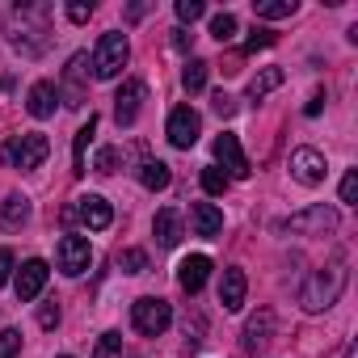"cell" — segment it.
<instances>
[{
    "instance_id": "38",
    "label": "cell",
    "mask_w": 358,
    "mask_h": 358,
    "mask_svg": "<svg viewBox=\"0 0 358 358\" xmlns=\"http://www.w3.org/2000/svg\"><path fill=\"white\" fill-rule=\"evenodd\" d=\"M9 274H13V253H9V249H0V287L9 282Z\"/></svg>"
},
{
    "instance_id": "4",
    "label": "cell",
    "mask_w": 358,
    "mask_h": 358,
    "mask_svg": "<svg viewBox=\"0 0 358 358\" xmlns=\"http://www.w3.org/2000/svg\"><path fill=\"white\" fill-rule=\"evenodd\" d=\"M131 324L143 333V337H160L169 324H173V308L169 299H156V295H143L131 303Z\"/></svg>"
},
{
    "instance_id": "23",
    "label": "cell",
    "mask_w": 358,
    "mask_h": 358,
    "mask_svg": "<svg viewBox=\"0 0 358 358\" xmlns=\"http://www.w3.org/2000/svg\"><path fill=\"white\" fill-rule=\"evenodd\" d=\"M93 131H97V114H89V122L76 131V143H72V173H76V177L85 173V148H89V139H93Z\"/></svg>"
},
{
    "instance_id": "42",
    "label": "cell",
    "mask_w": 358,
    "mask_h": 358,
    "mask_svg": "<svg viewBox=\"0 0 358 358\" xmlns=\"http://www.w3.org/2000/svg\"><path fill=\"white\" fill-rule=\"evenodd\" d=\"M59 358H72V354H59Z\"/></svg>"
},
{
    "instance_id": "26",
    "label": "cell",
    "mask_w": 358,
    "mask_h": 358,
    "mask_svg": "<svg viewBox=\"0 0 358 358\" xmlns=\"http://www.w3.org/2000/svg\"><path fill=\"white\" fill-rule=\"evenodd\" d=\"M228 186H232V177H228L220 164H207V169H203V190H207V194H224Z\"/></svg>"
},
{
    "instance_id": "8",
    "label": "cell",
    "mask_w": 358,
    "mask_h": 358,
    "mask_svg": "<svg viewBox=\"0 0 358 358\" xmlns=\"http://www.w3.org/2000/svg\"><path fill=\"white\" fill-rule=\"evenodd\" d=\"M143 97H148V89H143V80H122V89L114 93V118H118V127H131L135 118H139V106H143Z\"/></svg>"
},
{
    "instance_id": "29",
    "label": "cell",
    "mask_w": 358,
    "mask_h": 358,
    "mask_svg": "<svg viewBox=\"0 0 358 358\" xmlns=\"http://www.w3.org/2000/svg\"><path fill=\"white\" fill-rule=\"evenodd\" d=\"M203 13H207L203 0H177V22H182V26H194Z\"/></svg>"
},
{
    "instance_id": "32",
    "label": "cell",
    "mask_w": 358,
    "mask_h": 358,
    "mask_svg": "<svg viewBox=\"0 0 358 358\" xmlns=\"http://www.w3.org/2000/svg\"><path fill=\"white\" fill-rule=\"evenodd\" d=\"M278 43V34L274 30H253L249 34V43H245V51H266V47H274Z\"/></svg>"
},
{
    "instance_id": "6",
    "label": "cell",
    "mask_w": 358,
    "mask_h": 358,
    "mask_svg": "<svg viewBox=\"0 0 358 358\" xmlns=\"http://www.w3.org/2000/svg\"><path fill=\"white\" fill-rule=\"evenodd\" d=\"M169 143L173 148H194L199 143V131H203V118H199V110H190V106H177L173 114H169Z\"/></svg>"
},
{
    "instance_id": "35",
    "label": "cell",
    "mask_w": 358,
    "mask_h": 358,
    "mask_svg": "<svg viewBox=\"0 0 358 358\" xmlns=\"http://www.w3.org/2000/svg\"><path fill=\"white\" fill-rule=\"evenodd\" d=\"M211 106H215V114H220V118H232V114H236V97H228V93H215V97H211Z\"/></svg>"
},
{
    "instance_id": "28",
    "label": "cell",
    "mask_w": 358,
    "mask_h": 358,
    "mask_svg": "<svg viewBox=\"0 0 358 358\" xmlns=\"http://www.w3.org/2000/svg\"><path fill=\"white\" fill-rule=\"evenodd\" d=\"M118 354H122V333H101L93 358H118Z\"/></svg>"
},
{
    "instance_id": "12",
    "label": "cell",
    "mask_w": 358,
    "mask_h": 358,
    "mask_svg": "<svg viewBox=\"0 0 358 358\" xmlns=\"http://www.w3.org/2000/svg\"><path fill=\"white\" fill-rule=\"evenodd\" d=\"M47 274H51V266H47L43 257H30V262L17 270V299H22V303L38 299L43 287H47Z\"/></svg>"
},
{
    "instance_id": "20",
    "label": "cell",
    "mask_w": 358,
    "mask_h": 358,
    "mask_svg": "<svg viewBox=\"0 0 358 358\" xmlns=\"http://www.w3.org/2000/svg\"><path fill=\"white\" fill-rule=\"evenodd\" d=\"M30 220V203L22 199V194H9L5 203H0V228H9V232H17L22 224Z\"/></svg>"
},
{
    "instance_id": "7",
    "label": "cell",
    "mask_w": 358,
    "mask_h": 358,
    "mask_svg": "<svg viewBox=\"0 0 358 358\" xmlns=\"http://www.w3.org/2000/svg\"><path fill=\"white\" fill-rule=\"evenodd\" d=\"M55 262H59V270L68 274V278H76V274H85L89 270V262H93V249H89V241L85 236H64L59 241V249H55Z\"/></svg>"
},
{
    "instance_id": "37",
    "label": "cell",
    "mask_w": 358,
    "mask_h": 358,
    "mask_svg": "<svg viewBox=\"0 0 358 358\" xmlns=\"http://www.w3.org/2000/svg\"><path fill=\"white\" fill-rule=\"evenodd\" d=\"M68 17H72L76 26H85V22L93 17V5H80V0H76V5H68Z\"/></svg>"
},
{
    "instance_id": "13",
    "label": "cell",
    "mask_w": 358,
    "mask_h": 358,
    "mask_svg": "<svg viewBox=\"0 0 358 358\" xmlns=\"http://www.w3.org/2000/svg\"><path fill=\"white\" fill-rule=\"evenodd\" d=\"M207 274H211V257H203V253H194V257H186L177 266V282H182L186 295H199L207 287Z\"/></svg>"
},
{
    "instance_id": "16",
    "label": "cell",
    "mask_w": 358,
    "mask_h": 358,
    "mask_svg": "<svg viewBox=\"0 0 358 358\" xmlns=\"http://www.w3.org/2000/svg\"><path fill=\"white\" fill-rule=\"evenodd\" d=\"M55 101H59V89H55L51 80H38V85L30 89V97H26V110H30L34 118H51V114H55Z\"/></svg>"
},
{
    "instance_id": "19",
    "label": "cell",
    "mask_w": 358,
    "mask_h": 358,
    "mask_svg": "<svg viewBox=\"0 0 358 358\" xmlns=\"http://www.w3.org/2000/svg\"><path fill=\"white\" fill-rule=\"evenodd\" d=\"M85 64H89V55H72V64L64 72V97H68V106H85V85H80Z\"/></svg>"
},
{
    "instance_id": "17",
    "label": "cell",
    "mask_w": 358,
    "mask_h": 358,
    "mask_svg": "<svg viewBox=\"0 0 358 358\" xmlns=\"http://www.w3.org/2000/svg\"><path fill=\"white\" fill-rule=\"evenodd\" d=\"M152 232H156V241H160L164 249H173L177 241H182V215H177L173 207L156 211V220H152Z\"/></svg>"
},
{
    "instance_id": "22",
    "label": "cell",
    "mask_w": 358,
    "mask_h": 358,
    "mask_svg": "<svg viewBox=\"0 0 358 358\" xmlns=\"http://www.w3.org/2000/svg\"><path fill=\"white\" fill-rule=\"evenodd\" d=\"M282 80H287V72H282V68H266V72H257V76L249 80V97H253V101H262V97H266V93H274Z\"/></svg>"
},
{
    "instance_id": "36",
    "label": "cell",
    "mask_w": 358,
    "mask_h": 358,
    "mask_svg": "<svg viewBox=\"0 0 358 358\" xmlns=\"http://www.w3.org/2000/svg\"><path fill=\"white\" fill-rule=\"evenodd\" d=\"M38 324H43V329H55V324H59V308H55V303H43V308H38Z\"/></svg>"
},
{
    "instance_id": "40",
    "label": "cell",
    "mask_w": 358,
    "mask_h": 358,
    "mask_svg": "<svg viewBox=\"0 0 358 358\" xmlns=\"http://www.w3.org/2000/svg\"><path fill=\"white\" fill-rule=\"evenodd\" d=\"M190 38H194V34H186V30H173V47H177V51H186V47H190Z\"/></svg>"
},
{
    "instance_id": "15",
    "label": "cell",
    "mask_w": 358,
    "mask_h": 358,
    "mask_svg": "<svg viewBox=\"0 0 358 358\" xmlns=\"http://www.w3.org/2000/svg\"><path fill=\"white\" fill-rule=\"evenodd\" d=\"M190 224H194V236H220L224 232V211L215 203H194L190 207Z\"/></svg>"
},
{
    "instance_id": "39",
    "label": "cell",
    "mask_w": 358,
    "mask_h": 358,
    "mask_svg": "<svg viewBox=\"0 0 358 358\" xmlns=\"http://www.w3.org/2000/svg\"><path fill=\"white\" fill-rule=\"evenodd\" d=\"M320 110H324V93H316V97H312V101L303 106V114H308V118H316Z\"/></svg>"
},
{
    "instance_id": "5",
    "label": "cell",
    "mask_w": 358,
    "mask_h": 358,
    "mask_svg": "<svg viewBox=\"0 0 358 358\" xmlns=\"http://www.w3.org/2000/svg\"><path fill=\"white\" fill-rule=\"evenodd\" d=\"M278 228H282V232H295V236H324V232H333V228H337V211H333V207H324V203H316V207H308V211H299V215L282 220Z\"/></svg>"
},
{
    "instance_id": "2",
    "label": "cell",
    "mask_w": 358,
    "mask_h": 358,
    "mask_svg": "<svg viewBox=\"0 0 358 358\" xmlns=\"http://www.w3.org/2000/svg\"><path fill=\"white\" fill-rule=\"evenodd\" d=\"M127 59H131L127 34L110 30V34H101L97 51H93V76H97V80H114V76H118V72L127 68Z\"/></svg>"
},
{
    "instance_id": "3",
    "label": "cell",
    "mask_w": 358,
    "mask_h": 358,
    "mask_svg": "<svg viewBox=\"0 0 358 358\" xmlns=\"http://www.w3.org/2000/svg\"><path fill=\"white\" fill-rule=\"evenodd\" d=\"M47 156H51V139H47V135H38V131L13 135V139L5 143V160H9L13 169H38Z\"/></svg>"
},
{
    "instance_id": "34",
    "label": "cell",
    "mask_w": 358,
    "mask_h": 358,
    "mask_svg": "<svg viewBox=\"0 0 358 358\" xmlns=\"http://www.w3.org/2000/svg\"><path fill=\"white\" fill-rule=\"evenodd\" d=\"M354 199H358V173L350 169V173L341 177V203H350V207H354Z\"/></svg>"
},
{
    "instance_id": "27",
    "label": "cell",
    "mask_w": 358,
    "mask_h": 358,
    "mask_svg": "<svg viewBox=\"0 0 358 358\" xmlns=\"http://www.w3.org/2000/svg\"><path fill=\"white\" fill-rule=\"evenodd\" d=\"M211 38L215 43H232L236 38V17L232 13H215L211 17Z\"/></svg>"
},
{
    "instance_id": "1",
    "label": "cell",
    "mask_w": 358,
    "mask_h": 358,
    "mask_svg": "<svg viewBox=\"0 0 358 358\" xmlns=\"http://www.w3.org/2000/svg\"><path fill=\"white\" fill-rule=\"evenodd\" d=\"M341 291H345V262L337 257L333 266L316 270V274L303 282L299 303H303V312H324L329 303H337V295H341Z\"/></svg>"
},
{
    "instance_id": "9",
    "label": "cell",
    "mask_w": 358,
    "mask_h": 358,
    "mask_svg": "<svg viewBox=\"0 0 358 358\" xmlns=\"http://www.w3.org/2000/svg\"><path fill=\"white\" fill-rule=\"evenodd\" d=\"M291 173H295V182H303V186H320L329 169H324V156L316 148H295L291 152Z\"/></svg>"
},
{
    "instance_id": "10",
    "label": "cell",
    "mask_w": 358,
    "mask_h": 358,
    "mask_svg": "<svg viewBox=\"0 0 358 358\" xmlns=\"http://www.w3.org/2000/svg\"><path fill=\"white\" fill-rule=\"evenodd\" d=\"M215 160H220V169L228 173V177H249L253 169H249V156L241 152V139L236 135H220L215 139Z\"/></svg>"
},
{
    "instance_id": "33",
    "label": "cell",
    "mask_w": 358,
    "mask_h": 358,
    "mask_svg": "<svg viewBox=\"0 0 358 358\" xmlns=\"http://www.w3.org/2000/svg\"><path fill=\"white\" fill-rule=\"evenodd\" d=\"M93 169H97V173H114V169H118V148H101L97 160H93Z\"/></svg>"
},
{
    "instance_id": "30",
    "label": "cell",
    "mask_w": 358,
    "mask_h": 358,
    "mask_svg": "<svg viewBox=\"0 0 358 358\" xmlns=\"http://www.w3.org/2000/svg\"><path fill=\"white\" fill-rule=\"evenodd\" d=\"M118 266H122V274H143V270H148V253H143V249H127V253L118 257Z\"/></svg>"
},
{
    "instance_id": "24",
    "label": "cell",
    "mask_w": 358,
    "mask_h": 358,
    "mask_svg": "<svg viewBox=\"0 0 358 358\" xmlns=\"http://www.w3.org/2000/svg\"><path fill=\"white\" fill-rule=\"evenodd\" d=\"M299 5L295 0H253V13L266 17V22H278V17H291Z\"/></svg>"
},
{
    "instance_id": "18",
    "label": "cell",
    "mask_w": 358,
    "mask_h": 358,
    "mask_svg": "<svg viewBox=\"0 0 358 358\" xmlns=\"http://www.w3.org/2000/svg\"><path fill=\"white\" fill-rule=\"evenodd\" d=\"M270 329H274V312H257V316L245 324V350H249V354L266 350V341H270Z\"/></svg>"
},
{
    "instance_id": "11",
    "label": "cell",
    "mask_w": 358,
    "mask_h": 358,
    "mask_svg": "<svg viewBox=\"0 0 358 358\" xmlns=\"http://www.w3.org/2000/svg\"><path fill=\"white\" fill-rule=\"evenodd\" d=\"M76 220H80L89 232H106V228L114 224V211H110V203H106L101 194H85V199H76Z\"/></svg>"
},
{
    "instance_id": "21",
    "label": "cell",
    "mask_w": 358,
    "mask_h": 358,
    "mask_svg": "<svg viewBox=\"0 0 358 358\" xmlns=\"http://www.w3.org/2000/svg\"><path fill=\"white\" fill-rule=\"evenodd\" d=\"M139 182H143L148 190H164V186L173 182V173H169L164 160H143V164H139Z\"/></svg>"
},
{
    "instance_id": "14",
    "label": "cell",
    "mask_w": 358,
    "mask_h": 358,
    "mask_svg": "<svg viewBox=\"0 0 358 358\" xmlns=\"http://www.w3.org/2000/svg\"><path fill=\"white\" fill-rule=\"evenodd\" d=\"M245 291H249V278H245V270H224V278H220V303L228 308V312H241L245 308Z\"/></svg>"
},
{
    "instance_id": "31",
    "label": "cell",
    "mask_w": 358,
    "mask_h": 358,
    "mask_svg": "<svg viewBox=\"0 0 358 358\" xmlns=\"http://www.w3.org/2000/svg\"><path fill=\"white\" fill-rule=\"evenodd\" d=\"M22 354V333L17 329H0V358H17Z\"/></svg>"
},
{
    "instance_id": "41",
    "label": "cell",
    "mask_w": 358,
    "mask_h": 358,
    "mask_svg": "<svg viewBox=\"0 0 358 358\" xmlns=\"http://www.w3.org/2000/svg\"><path fill=\"white\" fill-rule=\"evenodd\" d=\"M345 358H358V354H354V350H345Z\"/></svg>"
},
{
    "instance_id": "25",
    "label": "cell",
    "mask_w": 358,
    "mask_h": 358,
    "mask_svg": "<svg viewBox=\"0 0 358 358\" xmlns=\"http://www.w3.org/2000/svg\"><path fill=\"white\" fill-rule=\"evenodd\" d=\"M207 72H211V64H207V59H190V64H186V72H182V85H186V93H199V89H207Z\"/></svg>"
}]
</instances>
